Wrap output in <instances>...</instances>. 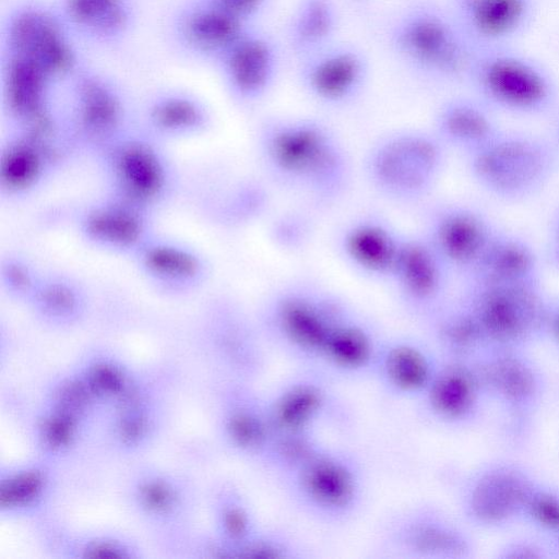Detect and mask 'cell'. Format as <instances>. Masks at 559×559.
Listing matches in <instances>:
<instances>
[{
	"label": "cell",
	"mask_w": 559,
	"mask_h": 559,
	"mask_svg": "<svg viewBox=\"0 0 559 559\" xmlns=\"http://www.w3.org/2000/svg\"><path fill=\"white\" fill-rule=\"evenodd\" d=\"M257 146L271 181L316 206L335 203L349 188L348 153L336 132L319 118L271 115L259 126Z\"/></svg>",
	"instance_id": "1"
},
{
	"label": "cell",
	"mask_w": 559,
	"mask_h": 559,
	"mask_svg": "<svg viewBox=\"0 0 559 559\" xmlns=\"http://www.w3.org/2000/svg\"><path fill=\"white\" fill-rule=\"evenodd\" d=\"M350 307L322 286L292 282L266 296L259 330L264 341L283 355L316 369L331 332Z\"/></svg>",
	"instance_id": "2"
},
{
	"label": "cell",
	"mask_w": 559,
	"mask_h": 559,
	"mask_svg": "<svg viewBox=\"0 0 559 559\" xmlns=\"http://www.w3.org/2000/svg\"><path fill=\"white\" fill-rule=\"evenodd\" d=\"M390 49L417 75L439 84L464 82L475 47L448 9L405 7L389 24Z\"/></svg>",
	"instance_id": "3"
},
{
	"label": "cell",
	"mask_w": 559,
	"mask_h": 559,
	"mask_svg": "<svg viewBox=\"0 0 559 559\" xmlns=\"http://www.w3.org/2000/svg\"><path fill=\"white\" fill-rule=\"evenodd\" d=\"M464 83L495 112L544 116L559 99V86L549 68L513 45L475 48Z\"/></svg>",
	"instance_id": "4"
},
{
	"label": "cell",
	"mask_w": 559,
	"mask_h": 559,
	"mask_svg": "<svg viewBox=\"0 0 559 559\" xmlns=\"http://www.w3.org/2000/svg\"><path fill=\"white\" fill-rule=\"evenodd\" d=\"M280 480L302 515L326 526L352 522L366 497V474L358 456L325 443Z\"/></svg>",
	"instance_id": "5"
},
{
	"label": "cell",
	"mask_w": 559,
	"mask_h": 559,
	"mask_svg": "<svg viewBox=\"0 0 559 559\" xmlns=\"http://www.w3.org/2000/svg\"><path fill=\"white\" fill-rule=\"evenodd\" d=\"M447 150L430 128L396 129L369 146L362 162L364 174L381 197L399 204H413L435 188Z\"/></svg>",
	"instance_id": "6"
},
{
	"label": "cell",
	"mask_w": 559,
	"mask_h": 559,
	"mask_svg": "<svg viewBox=\"0 0 559 559\" xmlns=\"http://www.w3.org/2000/svg\"><path fill=\"white\" fill-rule=\"evenodd\" d=\"M557 153L556 145L542 136L501 129L464 158L479 188L496 199L518 202L537 194L549 182Z\"/></svg>",
	"instance_id": "7"
},
{
	"label": "cell",
	"mask_w": 559,
	"mask_h": 559,
	"mask_svg": "<svg viewBox=\"0 0 559 559\" xmlns=\"http://www.w3.org/2000/svg\"><path fill=\"white\" fill-rule=\"evenodd\" d=\"M460 298L477 320L489 346L528 349L544 341L549 296L543 282L465 285Z\"/></svg>",
	"instance_id": "8"
},
{
	"label": "cell",
	"mask_w": 559,
	"mask_h": 559,
	"mask_svg": "<svg viewBox=\"0 0 559 559\" xmlns=\"http://www.w3.org/2000/svg\"><path fill=\"white\" fill-rule=\"evenodd\" d=\"M477 364L488 402L502 417L506 438L526 440L546 393V379L527 349L489 346Z\"/></svg>",
	"instance_id": "9"
},
{
	"label": "cell",
	"mask_w": 559,
	"mask_h": 559,
	"mask_svg": "<svg viewBox=\"0 0 559 559\" xmlns=\"http://www.w3.org/2000/svg\"><path fill=\"white\" fill-rule=\"evenodd\" d=\"M379 540L385 551L404 559H473L477 551L466 526L428 502L407 504L386 516Z\"/></svg>",
	"instance_id": "10"
},
{
	"label": "cell",
	"mask_w": 559,
	"mask_h": 559,
	"mask_svg": "<svg viewBox=\"0 0 559 559\" xmlns=\"http://www.w3.org/2000/svg\"><path fill=\"white\" fill-rule=\"evenodd\" d=\"M536 478L521 464L496 460L479 465L462 481L459 509L465 523L487 531L520 522Z\"/></svg>",
	"instance_id": "11"
},
{
	"label": "cell",
	"mask_w": 559,
	"mask_h": 559,
	"mask_svg": "<svg viewBox=\"0 0 559 559\" xmlns=\"http://www.w3.org/2000/svg\"><path fill=\"white\" fill-rule=\"evenodd\" d=\"M331 380L318 370L305 368L277 384L265 396L273 431L319 433L322 428L347 424L348 413Z\"/></svg>",
	"instance_id": "12"
},
{
	"label": "cell",
	"mask_w": 559,
	"mask_h": 559,
	"mask_svg": "<svg viewBox=\"0 0 559 559\" xmlns=\"http://www.w3.org/2000/svg\"><path fill=\"white\" fill-rule=\"evenodd\" d=\"M301 90L316 103L345 108L357 102L370 79V60L361 47L334 40L297 60Z\"/></svg>",
	"instance_id": "13"
},
{
	"label": "cell",
	"mask_w": 559,
	"mask_h": 559,
	"mask_svg": "<svg viewBox=\"0 0 559 559\" xmlns=\"http://www.w3.org/2000/svg\"><path fill=\"white\" fill-rule=\"evenodd\" d=\"M416 403L421 416L435 426H474L489 404L477 359L441 358L433 380Z\"/></svg>",
	"instance_id": "14"
},
{
	"label": "cell",
	"mask_w": 559,
	"mask_h": 559,
	"mask_svg": "<svg viewBox=\"0 0 559 559\" xmlns=\"http://www.w3.org/2000/svg\"><path fill=\"white\" fill-rule=\"evenodd\" d=\"M498 227L479 209L457 201L430 206L423 233L451 273L463 278L473 270Z\"/></svg>",
	"instance_id": "15"
},
{
	"label": "cell",
	"mask_w": 559,
	"mask_h": 559,
	"mask_svg": "<svg viewBox=\"0 0 559 559\" xmlns=\"http://www.w3.org/2000/svg\"><path fill=\"white\" fill-rule=\"evenodd\" d=\"M451 271L423 231L403 233L389 283L402 308L426 320L447 299Z\"/></svg>",
	"instance_id": "16"
},
{
	"label": "cell",
	"mask_w": 559,
	"mask_h": 559,
	"mask_svg": "<svg viewBox=\"0 0 559 559\" xmlns=\"http://www.w3.org/2000/svg\"><path fill=\"white\" fill-rule=\"evenodd\" d=\"M403 233L382 214L361 213L346 221L336 231L337 255L355 273L389 283Z\"/></svg>",
	"instance_id": "17"
},
{
	"label": "cell",
	"mask_w": 559,
	"mask_h": 559,
	"mask_svg": "<svg viewBox=\"0 0 559 559\" xmlns=\"http://www.w3.org/2000/svg\"><path fill=\"white\" fill-rule=\"evenodd\" d=\"M440 362L441 357L428 342L409 335L383 336L370 378L390 397L417 402Z\"/></svg>",
	"instance_id": "18"
},
{
	"label": "cell",
	"mask_w": 559,
	"mask_h": 559,
	"mask_svg": "<svg viewBox=\"0 0 559 559\" xmlns=\"http://www.w3.org/2000/svg\"><path fill=\"white\" fill-rule=\"evenodd\" d=\"M450 13L475 48L512 46L532 26L536 0H450Z\"/></svg>",
	"instance_id": "19"
},
{
	"label": "cell",
	"mask_w": 559,
	"mask_h": 559,
	"mask_svg": "<svg viewBox=\"0 0 559 559\" xmlns=\"http://www.w3.org/2000/svg\"><path fill=\"white\" fill-rule=\"evenodd\" d=\"M382 338L374 324L350 307L331 332L314 370L332 380L371 377Z\"/></svg>",
	"instance_id": "20"
},
{
	"label": "cell",
	"mask_w": 559,
	"mask_h": 559,
	"mask_svg": "<svg viewBox=\"0 0 559 559\" xmlns=\"http://www.w3.org/2000/svg\"><path fill=\"white\" fill-rule=\"evenodd\" d=\"M465 285H520L543 282L538 254L532 243L515 231L497 228Z\"/></svg>",
	"instance_id": "21"
},
{
	"label": "cell",
	"mask_w": 559,
	"mask_h": 559,
	"mask_svg": "<svg viewBox=\"0 0 559 559\" xmlns=\"http://www.w3.org/2000/svg\"><path fill=\"white\" fill-rule=\"evenodd\" d=\"M495 115L473 94L450 96L436 107L430 129L447 148H455L465 154L502 129Z\"/></svg>",
	"instance_id": "22"
},
{
	"label": "cell",
	"mask_w": 559,
	"mask_h": 559,
	"mask_svg": "<svg viewBox=\"0 0 559 559\" xmlns=\"http://www.w3.org/2000/svg\"><path fill=\"white\" fill-rule=\"evenodd\" d=\"M280 50L273 38L245 32L229 48L227 70L236 93L258 100L273 88L280 70Z\"/></svg>",
	"instance_id": "23"
},
{
	"label": "cell",
	"mask_w": 559,
	"mask_h": 559,
	"mask_svg": "<svg viewBox=\"0 0 559 559\" xmlns=\"http://www.w3.org/2000/svg\"><path fill=\"white\" fill-rule=\"evenodd\" d=\"M425 322L429 343L442 359H477L489 347L477 320L460 297L447 299Z\"/></svg>",
	"instance_id": "24"
},
{
	"label": "cell",
	"mask_w": 559,
	"mask_h": 559,
	"mask_svg": "<svg viewBox=\"0 0 559 559\" xmlns=\"http://www.w3.org/2000/svg\"><path fill=\"white\" fill-rule=\"evenodd\" d=\"M11 40L19 58L35 63L45 74L67 71L72 55L57 27L44 15L25 13L13 24Z\"/></svg>",
	"instance_id": "25"
},
{
	"label": "cell",
	"mask_w": 559,
	"mask_h": 559,
	"mask_svg": "<svg viewBox=\"0 0 559 559\" xmlns=\"http://www.w3.org/2000/svg\"><path fill=\"white\" fill-rule=\"evenodd\" d=\"M340 14L334 0H298L287 25V43L298 59L336 40Z\"/></svg>",
	"instance_id": "26"
},
{
	"label": "cell",
	"mask_w": 559,
	"mask_h": 559,
	"mask_svg": "<svg viewBox=\"0 0 559 559\" xmlns=\"http://www.w3.org/2000/svg\"><path fill=\"white\" fill-rule=\"evenodd\" d=\"M115 167L126 192L135 199H153L164 187L163 164L144 144L124 145L116 156Z\"/></svg>",
	"instance_id": "27"
},
{
	"label": "cell",
	"mask_w": 559,
	"mask_h": 559,
	"mask_svg": "<svg viewBox=\"0 0 559 559\" xmlns=\"http://www.w3.org/2000/svg\"><path fill=\"white\" fill-rule=\"evenodd\" d=\"M323 444L320 435L316 432L273 431L260 461L275 477L282 479L306 462Z\"/></svg>",
	"instance_id": "28"
},
{
	"label": "cell",
	"mask_w": 559,
	"mask_h": 559,
	"mask_svg": "<svg viewBox=\"0 0 559 559\" xmlns=\"http://www.w3.org/2000/svg\"><path fill=\"white\" fill-rule=\"evenodd\" d=\"M84 225L85 231L92 239L120 248L138 243L143 233L140 218L120 207L96 210L88 214Z\"/></svg>",
	"instance_id": "29"
},
{
	"label": "cell",
	"mask_w": 559,
	"mask_h": 559,
	"mask_svg": "<svg viewBox=\"0 0 559 559\" xmlns=\"http://www.w3.org/2000/svg\"><path fill=\"white\" fill-rule=\"evenodd\" d=\"M45 75L29 60L17 57L13 61L9 73L8 96L16 114L33 120L43 117L40 103Z\"/></svg>",
	"instance_id": "30"
},
{
	"label": "cell",
	"mask_w": 559,
	"mask_h": 559,
	"mask_svg": "<svg viewBox=\"0 0 559 559\" xmlns=\"http://www.w3.org/2000/svg\"><path fill=\"white\" fill-rule=\"evenodd\" d=\"M520 522L551 540L559 537V488L535 480L523 506Z\"/></svg>",
	"instance_id": "31"
},
{
	"label": "cell",
	"mask_w": 559,
	"mask_h": 559,
	"mask_svg": "<svg viewBox=\"0 0 559 559\" xmlns=\"http://www.w3.org/2000/svg\"><path fill=\"white\" fill-rule=\"evenodd\" d=\"M144 266L153 275L173 282H186L200 273V261L188 250L170 245L150 247L143 254Z\"/></svg>",
	"instance_id": "32"
},
{
	"label": "cell",
	"mask_w": 559,
	"mask_h": 559,
	"mask_svg": "<svg viewBox=\"0 0 559 559\" xmlns=\"http://www.w3.org/2000/svg\"><path fill=\"white\" fill-rule=\"evenodd\" d=\"M189 29L198 43L209 48L227 49L246 32L242 20L219 8L194 16Z\"/></svg>",
	"instance_id": "33"
},
{
	"label": "cell",
	"mask_w": 559,
	"mask_h": 559,
	"mask_svg": "<svg viewBox=\"0 0 559 559\" xmlns=\"http://www.w3.org/2000/svg\"><path fill=\"white\" fill-rule=\"evenodd\" d=\"M314 221L302 210H286L275 214L269 224V238L278 250L296 252L312 240Z\"/></svg>",
	"instance_id": "34"
},
{
	"label": "cell",
	"mask_w": 559,
	"mask_h": 559,
	"mask_svg": "<svg viewBox=\"0 0 559 559\" xmlns=\"http://www.w3.org/2000/svg\"><path fill=\"white\" fill-rule=\"evenodd\" d=\"M41 169V156L38 148L31 143L11 146L2 156L1 180L11 190L31 187Z\"/></svg>",
	"instance_id": "35"
},
{
	"label": "cell",
	"mask_w": 559,
	"mask_h": 559,
	"mask_svg": "<svg viewBox=\"0 0 559 559\" xmlns=\"http://www.w3.org/2000/svg\"><path fill=\"white\" fill-rule=\"evenodd\" d=\"M248 557L261 559H299L306 557V549L293 535L277 530H262L255 533L242 548Z\"/></svg>",
	"instance_id": "36"
},
{
	"label": "cell",
	"mask_w": 559,
	"mask_h": 559,
	"mask_svg": "<svg viewBox=\"0 0 559 559\" xmlns=\"http://www.w3.org/2000/svg\"><path fill=\"white\" fill-rule=\"evenodd\" d=\"M70 14L78 22L100 28H114L123 22L119 0H69Z\"/></svg>",
	"instance_id": "37"
},
{
	"label": "cell",
	"mask_w": 559,
	"mask_h": 559,
	"mask_svg": "<svg viewBox=\"0 0 559 559\" xmlns=\"http://www.w3.org/2000/svg\"><path fill=\"white\" fill-rule=\"evenodd\" d=\"M119 107L114 97L96 84H88L83 93V120L94 130L110 128L118 119Z\"/></svg>",
	"instance_id": "38"
},
{
	"label": "cell",
	"mask_w": 559,
	"mask_h": 559,
	"mask_svg": "<svg viewBox=\"0 0 559 559\" xmlns=\"http://www.w3.org/2000/svg\"><path fill=\"white\" fill-rule=\"evenodd\" d=\"M153 117L157 126L166 130L189 129L200 121L198 108L182 99H173L158 105Z\"/></svg>",
	"instance_id": "39"
},
{
	"label": "cell",
	"mask_w": 559,
	"mask_h": 559,
	"mask_svg": "<svg viewBox=\"0 0 559 559\" xmlns=\"http://www.w3.org/2000/svg\"><path fill=\"white\" fill-rule=\"evenodd\" d=\"M499 559H552L548 542L540 535L512 537L500 545L496 552Z\"/></svg>",
	"instance_id": "40"
},
{
	"label": "cell",
	"mask_w": 559,
	"mask_h": 559,
	"mask_svg": "<svg viewBox=\"0 0 559 559\" xmlns=\"http://www.w3.org/2000/svg\"><path fill=\"white\" fill-rule=\"evenodd\" d=\"M218 8L245 21L254 16L266 4L267 0H215Z\"/></svg>",
	"instance_id": "41"
},
{
	"label": "cell",
	"mask_w": 559,
	"mask_h": 559,
	"mask_svg": "<svg viewBox=\"0 0 559 559\" xmlns=\"http://www.w3.org/2000/svg\"><path fill=\"white\" fill-rule=\"evenodd\" d=\"M544 341L559 350V295L549 297L546 313Z\"/></svg>",
	"instance_id": "42"
},
{
	"label": "cell",
	"mask_w": 559,
	"mask_h": 559,
	"mask_svg": "<svg viewBox=\"0 0 559 559\" xmlns=\"http://www.w3.org/2000/svg\"><path fill=\"white\" fill-rule=\"evenodd\" d=\"M546 251L549 264L559 271V207L550 223Z\"/></svg>",
	"instance_id": "43"
},
{
	"label": "cell",
	"mask_w": 559,
	"mask_h": 559,
	"mask_svg": "<svg viewBox=\"0 0 559 559\" xmlns=\"http://www.w3.org/2000/svg\"><path fill=\"white\" fill-rule=\"evenodd\" d=\"M9 278L11 284L17 286V288H27L31 285L27 272L20 266L9 270Z\"/></svg>",
	"instance_id": "44"
},
{
	"label": "cell",
	"mask_w": 559,
	"mask_h": 559,
	"mask_svg": "<svg viewBox=\"0 0 559 559\" xmlns=\"http://www.w3.org/2000/svg\"><path fill=\"white\" fill-rule=\"evenodd\" d=\"M547 542L551 550L552 559H559V537Z\"/></svg>",
	"instance_id": "45"
},
{
	"label": "cell",
	"mask_w": 559,
	"mask_h": 559,
	"mask_svg": "<svg viewBox=\"0 0 559 559\" xmlns=\"http://www.w3.org/2000/svg\"><path fill=\"white\" fill-rule=\"evenodd\" d=\"M554 144L556 145L558 152H559V115L555 121L554 126Z\"/></svg>",
	"instance_id": "46"
},
{
	"label": "cell",
	"mask_w": 559,
	"mask_h": 559,
	"mask_svg": "<svg viewBox=\"0 0 559 559\" xmlns=\"http://www.w3.org/2000/svg\"><path fill=\"white\" fill-rule=\"evenodd\" d=\"M352 1L362 3V2H365V1H367V0H352Z\"/></svg>",
	"instance_id": "47"
}]
</instances>
